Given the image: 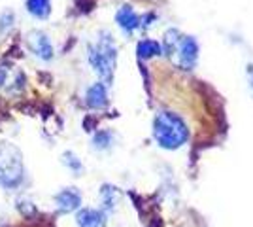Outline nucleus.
<instances>
[{"mask_svg":"<svg viewBox=\"0 0 253 227\" xmlns=\"http://www.w3.org/2000/svg\"><path fill=\"white\" fill-rule=\"evenodd\" d=\"M153 138L165 150H178L189 140L187 123L178 114L163 110L153 119Z\"/></svg>","mask_w":253,"mask_h":227,"instance_id":"f257e3e1","label":"nucleus"},{"mask_svg":"<svg viewBox=\"0 0 253 227\" xmlns=\"http://www.w3.org/2000/svg\"><path fill=\"white\" fill-rule=\"evenodd\" d=\"M87 57H89V63L93 66V70L104 80L106 84H110L114 78L117 61V49L114 38L108 33H100V38L96 40V44L89 45Z\"/></svg>","mask_w":253,"mask_h":227,"instance_id":"f03ea898","label":"nucleus"},{"mask_svg":"<svg viewBox=\"0 0 253 227\" xmlns=\"http://www.w3.org/2000/svg\"><path fill=\"white\" fill-rule=\"evenodd\" d=\"M25 180V163H23L21 150L10 144H0V187L4 189H15Z\"/></svg>","mask_w":253,"mask_h":227,"instance_id":"7ed1b4c3","label":"nucleus"},{"mask_svg":"<svg viewBox=\"0 0 253 227\" xmlns=\"http://www.w3.org/2000/svg\"><path fill=\"white\" fill-rule=\"evenodd\" d=\"M27 44L34 57H38L40 61H51L53 59V44L49 40V36L43 31H31L27 34Z\"/></svg>","mask_w":253,"mask_h":227,"instance_id":"20e7f679","label":"nucleus"},{"mask_svg":"<svg viewBox=\"0 0 253 227\" xmlns=\"http://www.w3.org/2000/svg\"><path fill=\"white\" fill-rule=\"evenodd\" d=\"M178 53H179V65L185 70H191L199 61V44L193 36H181L178 44Z\"/></svg>","mask_w":253,"mask_h":227,"instance_id":"39448f33","label":"nucleus"},{"mask_svg":"<svg viewBox=\"0 0 253 227\" xmlns=\"http://www.w3.org/2000/svg\"><path fill=\"white\" fill-rule=\"evenodd\" d=\"M55 205L59 208V212H63V214L74 212L82 206V193L74 187L61 189L59 193L55 195Z\"/></svg>","mask_w":253,"mask_h":227,"instance_id":"423d86ee","label":"nucleus"},{"mask_svg":"<svg viewBox=\"0 0 253 227\" xmlns=\"http://www.w3.org/2000/svg\"><path fill=\"white\" fill-rule=\"evenodd\" d=\"M116 21L119 25V29L125 34H132L136 29L142 27V19L138 17V13L132 10V6H121L116 13Z\"/></svg>","mask_w":253,"mask_h":227,"instance_id":"0eeeda50","label":"nucleus"},{"mask_svg":"<svg viewBox=\"0 0 253 227\" xmlns=\"http://www.w3.org/2000/svg\"><path fill=\"white\" fill-rule=\"evenodd\" d=\"M80 227H106V214L98 208H82L76 216Z\"/></svg>","mask_w":253,"mask_h":227,"instance_id":"6e6552de","label":"nucleus"},{"mask_svg":"<svg viewBox=\"0 0 253 227\" xmlns=\"http://www.w3.org/2000/svg\"><path fill=\"white\" fill-rule=\"evenodd\" d=\"M85 102H87L89 108H93V110H100L108 104V91H106V86L102 82L93 84V86L87 89V93H85Z\"/></svg>","mask_w":253,"mask_h":227,"instance_id":"1a4fd4ad","label":"nucleus"},{"mask_svg":"<svg viewBox=\"0 0 253 227\" xmlns=\"http://www.w3.org/2000/svg\"><path fill=\"white\" fill-rule=\"evenodd\" d=\"M27 11L38 17V19H47L51 15V0H25Z\"/></svg>","mask_w":253,"mask_h":227,"instance_id":"9d476101","label":"nucleus"},{"mask_svg":"<svg viewBox=\"0 0 253 227\" xmlns=\"http://www.w3.org/2000/svg\"><path fill=\"white\" fill-rule=\"evenodd\" d=\"M136 53L140 59H151V57H155V55L163 53V47H161V44L155 42V40H142V42H138V45H136Z\"/></svg>","mask_w":253,"mask_h":227,"instance_id":"9b49d317","label":"nucleus"},{"mask_svg":"<svg viewBox=\"0 0 253 227\" xmlns=\"http://www.w3.org/2000/svg\"><path fill=\"white\" fill-rule=\"evenodd\" d=\"M100 197H102L104 210H116L117 199H119V191H117V187H114V185H102Z\"/></svg>","mask_w":253,"mask_h":227,"instance_id":"f8f14e48","label":"nucleus"},{"mask_svg":"<svg viewBox=\"0 0 253 227\" xmlns=\"http://www.w3.org/2000/svg\"><path fill=\"white\" fill-rule=\"evenodd\" d=\"M63 163H64V167H68V169H70L74 174H78V176L84 173V165H82V161L78 159V155L72 153V151H64Z\"/></svg>","mask_w":253,"mask_h":227,"instance_id":"ddd939ff","label":"nucleus"},{"mask_svg":"<svg viewBox=\"0 0 253 227\" xmlns=\"http://www.w3.org/2000/svg\"><path fill=\"white\" fill-rule=\"evenodd\" d=\"M179 33L176 29H169L165 34V51L169 55H172L174 51H178V44H179Z\"/></svg>","mask_w":253,"mask_h":227,"instance_id":"4468645a","label":"nucleus"},{"mask_svg":"<svg viewBox=\"0 0 253 227\" xmlns=\"http://www.w3.org/2000/svg\"><path fill=\"white\" fill-rule=\"evenodd\" d=\"M112 138H114V135L110 131H98L95 135V138H93V146L96 150H106V148H110Z\"/></svg>","mask_w":253,"mask_h":227,"instance_id":"2eb2a0df","label":"nucleus"},{"mask_svg":"<svg viewBox=\"0 0 253 227\" xmlns=\"http://www.w3.org/2000/svg\"><path fill=\"white\" fill-rule=\"evenodd\" d=\"M11 21H13V13H11V11H4V13H2V17H0V23H2L0 31H4V29L11 27Z\"/></svg>","mask_w":253,"mask_h":227,"instance_id":"dca6fc26","label":"nucleus"},{"mask_svg":"<svg viewBox=\"0 0 253 227\" xmlns=\"http://www.w3.org/2000/svg\"><path fill=\"white\" fill-rule=\"evenodd\" d=\"M248 72H250V84H252V87H253V66L248 68Z\"/></svg>","mask_w":253,"mask_h":227,"instance_id":"f3484780","label":"nucleus"}]
</instances>
